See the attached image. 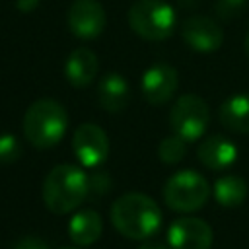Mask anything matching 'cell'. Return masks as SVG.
I'll list each match as a JSON object with an SVG mask.
<instances>
[{
	"label": "cell",
	"mask_w": 249,
	"mask_h": 249,
	"mask_svg": "<svg viewBox=\"0 0 249 249\" xmlns=\"http://www.w3.org/2000/svg\"><path fill=\"white\" fill-rule=\"evenodd\" d=\"M247 8V0H216V16L220 19H235Z\"/></svg>",
	"instance_id": "ffe728a7"
},
{
	"label": "cell",
	"mask_w": 249,
	"mask_h": 249,
	"mask_svg": "<svg viewBox=\"0 0 249 249\" xmlns=\"http://www.w3.org/2000/svg\"><path fill=\"white\" fill-rule=\"evenodd\" d=\"M185 154H187V142L183 138H179L177 134H171V136L163 138L158 146V156L167 165L179 163L185 158Z\"/></svg>",
	"instance_id": "ac0fdd59"
},
{
	"label": "cell",
	"mask_w": 249,
	"mask_h": 249,
	"mask_svg": "<svg viewBox=\"0 0 249 249\" xmlns=\"http://www.w3.org/2000/svg\"><path fill=\"white\" fill-rule=\"evenodd\" d=\"M212 228L195 216L177 218L167 230V243L171 249H210Z\"/></svg>",
	"instance_id": "9c48e42d"
},
{
	"label": "cell",
	"mask_w": 249,
	"mask_h": 249,
	"mask_svg": "<svg viewBox=\"0 0 249 249\" xmlns=\"http://www.w3.org/2000/svg\"><path fill=\"white\" fill-rule=\"evenodd\" d=\"M220 123L231 132H249V95L237 93L220 105Z\"/></svg>",
	"instance_id": "2e32d148"
},
{
	"label": "cell",
	"mask_w": 249,
	"mask_h": 249,
	"mask_svg": "<svg viewBox=\"0 0 249 249\" xmlns=\"http://www.w3.org/2000/svg\"><path fill=\"white\" fill-rule=\"evenodd\" d=\"M130 99V88L124 76L111 72L97 84V101L107 113H121Z\"/></svg>",
	"instance_id": "5bb4252c"
},
{
	"label": "cell",
	"mask_w": 249,
	"mask_h": 249,
	"mask_svg": "<svg viewBox=\"0 0 249 249\" xmlns=\"http://www.w3.org/2000/svg\"><path fill=\"white\" fill-rule=\"evenodd\" d=\"M196 154L204 167L212 171H224L237 160V146L228 136L212 134L200 142Z\"/></svg>",
	"instance_id": "7c38bea8"
},
{
	"label": "cell",
	"mask_w": 249,
	"mask_h": 249,
	"mask_svg": "<svg viewBox=\"0 0 249 249\" xmlns=\"http://www.w3.org/2000/svg\"><path fill=\"white\" fill-rule=\"evenodd\" d=\"M39 4H41V0H16V8L19 12H33Z\"/></svg>",
	"instance_id": "603a6c76"
},
{
	"label": "cell",
	"mask_w": 249,
	"mask_h": 249,
	"mask_svg": "<svg viewBox=\"0 0 249 249\" xmlns=\"http://www.w3.org/2000/svg\"><path fill=\"white\" fill-rule=\"evenodd\" d=\"M68 128V113L54 99L33 101L23 115V136L39 150L56 146Z\"/></svg>",
	"instance_id": "3957f363"
},
{
	"label": "cell",
	"mask_w": 249,
	"mask_h": 249,
	"mask_svg": "<svg viewBox=\"0 0 249 249\" xmlns=\"http://www.w3.org/2000/svg\"><path fill=\"white\" fill-rule=\"evenodd\" d=\"M111 224L128 239H148L161 226V210L154 198L142 193L121 195L111 206Z\"/></svg>",
	"instance_id": "6da1fadb"
},
{
	"label": "cell",
	"mask_w": 249,
	"mask_h": 249,
	"mask_svg": "<svg viewBox=\"0 0 249 249\" xmlns=\"http://www.w3.org/2000/svg\"><path fill=\"white\" fill-rule=\"evenodd\" d=\"M212 193L220 206L233 208L247 198V183L237 175H224L214 183Z\"/></svg>",
	"instance_id": "e0dca14e"
},
{
	"label": "cell",
	"mask_w": 249,
	"mask_h": 249,
	"mask_svg": "<svg viewBox=\"0 0 249 249\" xmlns=\"http://www.w3.org/2000/svg\"><path fill=\"white\" fill-rule=\"evenodd\" d=\"M14 249H49V245L45 239H41L37 235H25L14 245Z\"/></svg>",
	"instance_id": "7402d4cb"
},
{
	"label": "cell",
	"mask_w": 249,
	"mask_h": 249,
	"mask_svg": "<svg viewBox=\"0 0 249 249\" xmlns=\"http://www.w3.org/2000/svg\"><path fill=\"white\" fill-rule=\"evenodd\" d=\"M208 196H210L208 181L193 169H183V171L173 173L163 187L165 204L171 210L183 212V214L202 208Z\"/></svg>",
	"instance_id": "5b68a950"
},
{
	"label": "cell",
	"mask_w": 249,
	"mask_h": 249,
	"mask_svg": "<svg viewBox=\"0 0 249 249\" xmlns=\"http://www.w3.org/2000/svg\"><path fill=\"white\" fill-rule=\"evenodd\" d=\"M21 156V144L14 134H0V163H14Z\"/></svg>",
	"instance_id": "d6986e66"
},
{
	"label": "cell",
	"mask_w": 249,
	"mask_h": 249,
	"mask_svg": "<svg viewBox=\"0 0 249 249\" xmlns=\"http://www.w3.org/2000/svg\"><path fill=\"white\" fill-rule=\"evenodd\" d=\"M210 123V109L206 101L195 93L181 95L169 111V126L173 134L185 142H195L204 136Z\"/></svg>",
	"instance_id": "8992f818"
},
{
	"label": "cell",
	"mask_w": 249,
	"mask_h": 249,
	"mask_svg": "<svg viewBox=\"0 0 249 249\" xmlns=\"http://www.w3.org/2000/svg\"><path fill=\"white\" fill-rule=\"evenodd\" d=\"M66 23L78 39H95L105 29V8L97 0H74L68 8Z\"/></svg>",
	"instance_id": "ba28073f"
},
{
	"label": "cell",
	"mask_w": 249,
	"mask_h": 249,
	"mask_svg": "<svg viewBox=\"0 0 249 249\" xmlns=\"http://www.w3.org/2000/svg\"><path fill=\"white\" fill-rule=\"evenodd\" d=\"M68 249H72V247H68Z\"/></svg>",
	"instance_id": "4316f807"
},
{
	"label": "cell",
	"mask_w": 249,
	"mask_h": 249,
	"mask_svg": "<svg viewBox=\"0 0 249 249\" xmlns=\"http://www.w3.org/2000/svg\"><path fill=\"white\" fill-rule=\"evenodd\" d=\"M181 8H193V6H198L200 0H177Z\"/></svg>",
	"instance_id": "d4e9b609"
},
{
	"label": "cell",
	"mask_w": 249,
	"mask_h": 249,
	"mask_svg": "<svg viewBox=\"0 0 249 249\" xmlns=\"http://www.w3.org/2000/svg\"><path fill=\"white\" fill-rule=\"evenodd\" d=\"M89 195L88 175L70 163L54 165L43 181V202L53 214L74 212Z\"/></svg>",
	"instance_id": "7a4b0ae2"
},
{
	"label": "cell",
	"mask_w": 249,
	"mask_h": 249,
	"mask_svg": "<svg viewBox=\"0 0 249 249\" xmlns=\"http://www.w3.org/2000/svg\"><path fill=\"white\" fill-rule=\"evenodd\" d=\"M140 249H171L169 245H163V243H156V241H148L144 243Z\"/></svg>",
	"instance_id": "cb8c5ba5"
},
{
	"label": "cell",
	"mask_w": 249,
	"mask_h": 249,
	"mask_svg": "<svg viewBox=\"0 0 249 249\" xmlns=\"http://www.w3.org/2000/svg\"><path fill=\"white\" fill-rule=\"evenodd\" d=\"M88 181H89V195H93V196H103L111 189V179L105 171H97V173L89 175Z\"/></svg>",
	"instance_id": "44dd1931"
},
{
	"label": "cell",
	"mask_w": 249,
	"mask_h": 249,
	"mask_svg": "<svg viewBox=\"0 0 249 249\" xmlns=\"http://www.w3.org/2000/svg\"><path fill=\"white\" fill-rule=\"evenodd\" d=\"M72 152L84 167H99L109 156L107 132L95 123L80 124L72 134Z\"/></svg>",
	"instance_id": "52a82bcc"
},
{
	"label": "cell",
	"mask_w": 249,
	"mask_h": 249,
	"mask_svg": "<svg viewBox=\"0 0 249 249\" xmlns=\"http://www.w3.org/2000/svg\"><path fill=\"white\" fill-rule=\"evenodd\" d=\"M101 233H103V220L99 212L91 208H84L72 214L68 222V235L72 243L86 247V245L95 243L101 237Z\"/></svg>",
	"instance_id": "9a60e30c"
},
{
	"label": "cell",
	"mask_w": 249,
	"mask_h": 249,
	"mask_svg": "<svg viewBox=\"0 0 249 249\" xmlns=\"http://www.w3.org/2000/svg\"><path fill=\"white\" fill-rule=\"evenodd\" d=\"M177 86H179V74L173 66H169L165 62H158V64L150 66L142 74V82H140L142 95L152 105L167 103L173 97Z\"/></svg>",
	"instance_id": "8fae6325"
},
{
	"label": "cell",
	"mask_w": 249,
	"mask_h": 249,
	"mask_svg": "<svg viewBox=\"0 0 249 249\" xmlns=\"http://www.w3.org/2000/svg\"><path fill=\"white\" fill-rule=\"evenodd\" d=\"M183 41L196 53H214L224 43L222 27L206 16H191L181 23Z\"/></svg>",
	"instance_id": "30bf717a"
},
{
	"label": "cell",
	"mask_w": 249,
	"mask_h": 249,
	"mask_svg": "<svg viewBox=\"0 0 249 249\" xmlns=\"http://www.w3.org/2000/svg\"><path fill=\"white\" fill-rule=\"evenodd\" d=\"M128 25L146 41H163L173 35L177 16L163 0H136L128 10Z\"/></svg>",
	"instance_id": "277c9868"
},
{
	"label": "cell",
	"mask_w": 249,
	"mask_h": 249,
	"mask_svg": "<svg viewBox=\"0 0 249 249\" xmlns=\"http://www.w3.org/2000/svg\"><path fill=\"white\" fill-rule=\"evenodd\" d=\"M243 47H245V54L249 56V33L245 35V43H243Z\"/></svg>",
	"instance_id": "484cf974"
},
{
	"label": "cell",
	"mask_w": 249,
	"mask_h": 249,
	"mask_svg": "<svg viewBox=\"0 0 249 249\" xmlns=\"http://www.w3.org/2000/svg\"><path fill=\"white\" fill-rule=\"evenodd\" d=\"M99 70V62L93 51L86 49V47H78L74 49L64 64V76L66 80L74 86V88H86L89 86Z\"/></svg>",
	"instance_id": "4fadbf2b"
}]
</instances>
